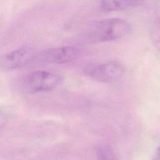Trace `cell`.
Masks as SVG:
<instances>
[{"mask_svg": "<svg viewBox=\"0 0 160 160\" xmlns=\"http://www.w3.org/2000/svg\"><path fill=\"white\" fill-rule=\"evenodd\" d=\"M130 31V24L124 19H105L89 25L82 32V38L90 42L111 41L125 36Z\"/></svg>", "mask_w": 160, "mask_h": 160, "instance_id": "cell-1", "label": "cell"}, {"mask_svg": "<svg viewBox=\"0 0 160 160\" xmlns=\"http://www.w3.org/2000/svg\"><path fill=\"white\" fill-rule=\"evenodd\" d=\"M62 77L46 71H32L24 75L20 81V86L29 93L47 92L54 90L61 82Z\"/></svg>", "mask_w": 160, "mask_h": 160, "instance_id": "cell-2", "label": "cell"}, {"mask_svg": "<svg viewBox=\"0 0 160 160\" xmlns=\"http://www.w3.org/2000/svg\"><path fill=\"white\" fill-rule=\"evenodd\" d=\"M37 52L30 48H21L0 58V70L11 71L22 68L36 59Z\"/></svg>", "mask_w": 160, "mask_h": 160, "instance_id": "cell-3", "label": "cell"}, {"mask_svg": "<svg viewBox=\"0 0 160 160\" xmlns=\"http://www.w3.org/2000/svg\"><path fill=\"white\" fill-rule=\"evenodd\" d=\"M79 50L74 46H65L44 49L37 53L35 61L48 64H62L74 60Z\"/></svg>", "mask_w": 160, "mask_h": 160, "instance_id": "cell-4", "label": "cell"}, {"mask_svg": "<svg viewBox=\"0 0 160 160\" xmlns=\"http://www.w3.org/2000/svg\"><path fill=\"white\" fill-rule=\"evenodd\" d=\"M124 68L121 62L111 61L91 69L88 73L92 79L101 82H112L122 76Z\"/></svg>", "mask_w": 160, "mask_h": 160, "instance_id": "cell-5", "label": "cell"}, {"mask_svg": "<svg viewBox=\"0 0 160 160\" xmlns=\"http://www.w3.org/2000/svg\"><path fill=\"white\" fill-rule=\"evenodd\" d=\"M144 0H101V7L108 12L121 11L141 4Z\"/></svg>", "mask_w": 160, "mask_h": 160, "instance_id": "cell-6", "label": "cell"}, {"mask_svg": "<svg viewBox=\"0 0 160 160\" xmlns=\"http://www.w3.org/2000/svg\"><path fill=\"white\" fill-rule=\"evenodd\" d=\"M149 34L152 43L160 53V15L155 17L151 22Z\"/></svg>", "mask_w": 160, "mask_h": 160, "instance_id": "cell-7", "label": "cell"}, {"mask_svg": "<svg viewBox=\"0 0 160 160\" xmlns=\"http://www.w3.org/2000/svg\"><path fill=\"white\" fill-rule=\"evenodd\" d=\"M98 160H118L113 150L107 145H101L97 148Z\"/></svg>", "mask_w": 160, "mask_h": 160, "instance_id": "cell-8", "label": "cell"}, {"mask_svg": "<svg viewBox=\"0 0 160 160\" xmlns=\"http://www.w3.org/2000/svg\"><path fill=\"white\" fill-rule=\"evenodd\" d=\"M152 160H160V145L158 146V149L156 151L154 158Z\"/></svg>", "mask_w": 160, "mask_h": 160, "instance_id": "cell-9", "label": "cell"}, {"mask_svg": "<svg viewBox=\"0 0 160 160\" xmlns=\"http://www.w3.org/2000/svg\"><path fill=\"white\" fill-rule=\"evenodd\" d=\"M6 118L4 116L0 114V129H1L6 124Z\"/></svg>", "mask_w": 160, "mask_h": 160, "instance_id": "cell-10", "label": "cell"}]
</instances>
